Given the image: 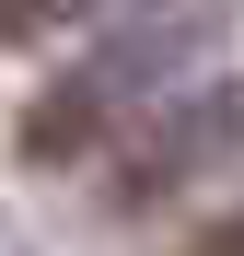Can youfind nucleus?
Wrapping results in <instances>:
<instances>
[{"mask_svg":"<svg viewBox=\"0 0 244 256\" xmlns=\"http://www.w3.org/2000/svg\"><path fill=\"white\" fill-rule=\"evenodd\" d=\"M186 256H244V210H221V222H210V233H198Z\"/></svg>","mask_w":244,"mask_h":256,"instance_id":"obj_3","label":"nucleus"},{"mask_svg":"<svg viewBox=\"0 0 244 256\" xmlns=\"http://www.w3.org/2000/svg\"><path fill=\"white\" fill-rule=\"evenodd\" d=\"M210 35H221L210 12H175V24H128V35H105L70 82H47V105L23 116V152H35V163H81V152L128 140L151 105H175L163 82H175L186 58H210Z\"/></svg>","mask_w":244,"mask_h":256,"instance_id":"obj_1","label":"nucleus"},{"mask_svg":"<svg viewBox=\"0 0 244 256\" xmlns=\"http://www.w3.org/2000/svg\"><path fill=\"white\" fill-rule=\"evenodd\" d=\"M244 140V105L233 94H175V105H151L140 128H128V140H116V198H128V210H151V198H175L186 175H210V163Z\"/></svg>","mask_w":244,"mask_h":256,"instance_id":"obj_2","label":"nucleus"}]
</instances>
